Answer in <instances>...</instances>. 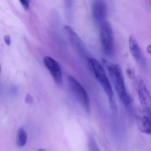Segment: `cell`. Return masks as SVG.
Returning <instances> with one entry per match:
<instances>
[{
	"mask_svg": "<svg viewBox=\"0 0 151 151\" xmlns=\"http://www.w3.org/2000/svg\"><path fill=\"white\" fill-rule=\"evenodd\" d=\"M137 122L139 129L141 132L146 134H151V122L148 116L144 115L139 116Z\"/></svg>",
	"mask_w": 151,
	"mask_h": 151,
	"instance_id": "obj_10",
	"label": "cell"
},
{
	"mask_svg": "<svg viewBox=\"0 0 151 151\" xmlns=\"http://www.w3.org/2000/svg\"><path fill=\"white\" fill-rule=\"evenodd\" d=\"M68 83L70 90L78 103L87 113L91 110V104L88 93L83 86L71 76H68Z\"/></svg>",
	"mask_w": 151,
	"mask_h": 151,
	"instance_id": "obj_3",
	"label": "cell"
},
{
	"mask_svg": "<svg viewBox=\"0 0 151 151\" xmlns=\"http://www.w3.org/2000/svg\"><path fill=\"white\" fill-rule=\"evenodd\" d=\"M25 101L26 103L32 104L33 102V98L30 94H27L25 97Z\"/></svg>",
	"mask_w": 151,
	"mask_h": 151,
	"instance_id": "obj_13",
	"label": "cell"
},
{
	"mask_svg": "<svg viewBox=\"0 0 151 151\" xmlns=\"http://www.w3.org/2000/svg\"><path fill=\"white\" fill-rule=\"evenodd\" d=\"M107 5L103 0H94L92 2L91 13L93 21L100 25L106 21L107 15Z\"/></svg>",
	"mask_w": 151,
	"mask_h": 151,
	"instance_id": "obj_7",
	"label": "cell"
},
{
	"mask_svg": "<svg viewBox=\"0 0 151 151\" xmlns=\"http://www.w3.org/2000/svg\"><path fill=\"white\" fill-rule=\"evenodd\" d=\"M38 151H47L46 150H45V149H42V148H41V149H39V150H38Z\"/></svg>",
	"mask_w": 151,
	"mask_h": 151,
	"instance_id": "obj_15",
	"label": "cell"
},
{
	"mask_svg": "<svg viewBox=\"0 0 151 151\" xmlns=\"http://www.w3.org/2000/svg\"><path fill=\"white\" fill-rule=\"evenodd\" d=\"M44 62L55 83L60 85H61L63 82V76L60 64L50 56H45L44 59Z\"/></svg>",
	"mask_w": 151,
	"mask_h": 151,
	"instance_id": "obj_8",
	"label": "cell"
},
{
	"mask_svg": "<svg viewBox=\"0 0 151 151\" xmlns=\"http://www.w3.org/2000/svg\"><path fill=\"white\" fill-rule=\"evenodd\" d=\"M100 40L104 53L111 56L114 48V33L111 24L106 20L100 25Z\"/></svg>",
	"mask_w": 151,
	"mask_h": 151,
	"instance_id": "obj_4",
	"label": "cell"
},
{
	"mask_svg": "<svg viewBox=\"0 0 151 151\" xmlns=\"http://www.w3.org/2000/svg\"><path fill=\"white\" fill-rule=\"evenodd\" d=\"M4 40H5V43L7 45H10V44H11V39H10V37L9 36L6 35L4 37Z\"/></svg>",
	"mask_w": 151,
	"mask_h": 151,
	"instance_id": "obj_14",
	"label": "cell"
},
{
	"mask_svg": "<svg viewBox=\"0 0 151 151\" xmlns=\"http://www.w3.org/2000/svg\"><path fill=\"white\" fill-rule=\"evenodd\" d=\"M20 3L25 10H28L29 8V2L28 0H21Z\"/></svg>",
	"mask_w": 151,
	"mask_h": 151,
	"instance_id": "obj_12",
	"label": "cell"
},
{
	"mask_svg": "<svg viewBox=\"0 0 151 151\" xmlns=\"http://www.w3.org/2000/svg\"><path fill=\"white\" fill-rule=\"evenodd\" d=\"M129 46L132 57L139 65L144 69L147 68L146 59L136 39L131 36L129 38Z\"/></svg>",
	"mask_w": 151,
	"mask_h": 151,
	"instance_id": "obj_9",
	"label": "cell"
},
{
	"mask_svg": "<svg viewBox=\"0 0 151 151\" xmlns=\"http://www.w3.org/2000/svg\"><path fill=\"white\" fill-rule=\"evenodd\" d=\"M102 63L107 70L120 100L125 107L129 106L131 103V99L126 89L121 67L118 64L112 63L105 59L102 60Z\"/></svg>",
	"mask_w": 151,
	"mask_h": 151,
	"instance_id": "obj_1",
	"label": "cell"
},
{
	"mask_svg": "<svg viewBox=\"0 0 151 151\" xmlns=\"http://www.w3.org/2000/svg\"><path fill=\"white\" fill-rule=\"evenodd\" d=\"M1 72V66H0V73Z\"/></svg>",
	"mask_w": 151,
	"mask_h": 151,
	"instance_id": "obj_16",
	"label": "cell"
},
{
	"mask_svg": "<svg viewBox=\"0 0 151 151\" xmlns=\"http://www.w3.org/2000/svg\"><path fill=\"white\" fill-rule=\"evenodd\" d=\"M86 60L89 68L94 77L102 86L106 93L110 107L113 110H116V106L112 86L109 80L103 65L98 60L91 56L88 57Z\"/></svg>",
	"mask_w": 151,
	"mask_h": 151,
	"instance_id": "obj_2",
	"label": "cell"
},
{
	"mask_svg": "<svg viewBox=\"0 0 151 151\" xmlns=\"http://www.w3.org/2000/svg\"><path fill=\"white\" fill-rule=\"evenodd\" d=\"M134 85L143 109L147 114L150 116L151 96L145 81L141 76H137L134 78Z\"/></svg>",
	"mask_w": 151,
	"mask_h": 151,
	"instance_id": "obj_5",
	"label": "cell"
},
{
	"mask_svg": "<svg viewBox=\"0 0 151 151\" xmlns=\"http://www.w3.org/2000/svg\"><path fill=\"white\" fill-rule=\"evenodd\" d=\"M64 29L68 39L74 50L78 54L86 59L90 57L86 46L74 29L70 26L65 25Z\"/></svg>",
	"mask_w": 151,
	"mask_h": 151,
	"instance_id": "obj_6",
	"label": "cell"
},
{
	"mask_svg": "<svg viewBox=\"0 0 151 151\" xmlns=\"http://www.w3.org/2000/svg\"><path fill=\"white\" fill-rule=\"evenodd\" d=\"M27 134L24 129L20 128L17 132V145L20 147H22L26 145L27 143Z\"/></svg>",
	"mask_w": 151,
	"mask_h": 151,
	"instance_id": "obj_11",
	"label": "cell"
}]
</instances>
